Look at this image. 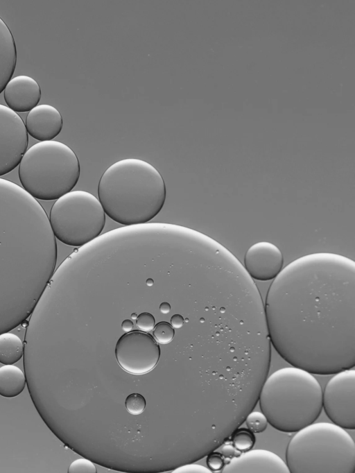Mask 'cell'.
Instances as JSON below:
<instances>
[{
	"mask_svg": "<svg viewBox=\"0 0 355 473\" xmlns=\"http://www.w3.org/2000/svg\"><path fill=\"white\" fill-rule=\"evenodd\" d=\"M248 429L254 433L264 431L268 427V420L265 415L261 411H251L245 418Z\"/></svg>",
	"mask_w": 355,
	"mask_h": 473,
	"instance_id": "19",
	"label": "cell"
},
{
	"mask_svg": "<svg viewBox=\"0 0 355 473\" xmlns=\"http://www.w3.org/2000/svg\"><path fill=\"white\" fill-rule=\"evenodd\" d=\"M131 318L134 320H136L137 318V315L135 313H132Z\"/></svg>",
	"mask_w": 355,
	"mask_h": 473,
	"instance_id": "30",
	"label": "cell"
},
{
	"mask_svg": "<svg viewBox=\"0 0 355 473\" xmlns=\"http://www.w3.org/2000/svg\"><path fill=\"white\" fill-rule=\"evenodd\" d=\"M80 175L74 151L65 144L44 141L31 146L19 164V178L23 189L33 198L57 200L71 191Z\"/></svg>",
	"mask_w": 355,
	"mask_h": 473,
	"instance_id": "6",
	"label": "cell"
},
{
	"mask_svg": "<svg viewBox=\"0 0 355 473\" xmlns=\"http://www.w3.org/2000/svg\"><path fill=\"white\" fill-rule=\"evenodd\" d=\"M28 137L22 119L0 104V176L15 169L26 151Z\"/></svg>",
	"mask_w": 355,
	"mask_h": 473,
	"instance_id": "10",
	"label": "cell"
},
{
	"mask_svg": "<svg viewBox=\"0 0 355 473\" xmlns=\"http://www.w3.org/2000/svg\"><path fill=\"white\" fill-rule=\"evenodd\" d=\"M133 326V322L130 319H125L121 323L122 329L125 332L132 331Z\"/></svg>",
	"mask_w": 355,
	"mask_h": 473,
	"instance_id": "27",
	"label": "cell"
},
{
	"mask_svg": "<svg viewBox=\"0 0 355 473\" xmlns=\"http://www.w3.org/2000/svg\"><path fill=\"white\" fill-rule=\"evenodd\" d=\"M322 409L333 423L346 429H355V370L345 369L334 374L322 391Z\"/></svg>",
	"mask_w": 355,
	"mask_h": 473,
	"instance_id": "8",
	"label": "cell"
},
{
	"mask_svg": "<svg viewBox=\"0 0 355 473\" xmlns=\"http://www.w3.org/2000/svg\"><path fill=\"white\" fill-rule=\"evenodd\" d=\"M230 438L233 447L240 453L252 449L256 442L253 432L240 427L234 431Z\"/></svg>",
	"mask_w": 355,
	"mask_h": 473,
	"instance_id": "18",
	"label": "cell"
},
{
	"mask_svg": "<svg viewBox=\"0 0 355 473\" xmlns=\"http://www.w3.org/2000/svg\"><path fill=\"white\" fill-rule=\"evenodd\" d=\"M225 473H289L286 462L277 454L264 449H250L226 461Z\"/></svg>",
	"mask_w": 355,
	"mask_h": 473,
	"instance_id": "12",
	"label": "cell"
},
{
	"mask_svg": "<svg viewBox=\"0 0 355 473\" xmlns=\"http://www.w3.org/2000/svg\"><path fill=\"white\" fill-rule=\"evenodd\" d=\"M146 401L144 397L139 393H132L129 395L125 401V406L127 411L132 415H139L145 409Z\"/></svg>",
	"mask_w": 355,
	"mask_h": 473,
	"instance_id": "21",
	"label": "cell"
},
{
	"mask_svg": "<svg viewBox=\"0 0 355 473\" xmlns=\"http://www.w3.org/2000/svg\"><path fill=\"white\" fill-rule=\"evenodd\" d=\"M159 310L162 313L166 314L171 311V304L167 302H162L159 305Z\"/></svg>",
	"mask_w": 355,
	"mask_h": 473,
	"instance_id": "28",
	"label": "cell"
},
{
	"mask_svg": "<svg viewBox=\"0 0 355 473\" xmlns=\"http://www.w3.org/2000/svg\"><path fill=\"white\" fill-rule=\"evenodd\" d=\"M179 470H181L180 471L183 472H204V473L211 472V471L209 468H207L200 465L194 464L188 465Z\"/></svg>",
	"mask_w": 355,
	"mask_h": 473,
	"instance_id": "25",
	"label": "cell"
},
{
	"mask_svg": "<svg viewBox=\"0 0 355 473\" xmlns=\"http://www.w3.org/2000/svg\"><path fill=\"white\" fill-rule=\"evenodd\" d=\"M137 326L143 332H150L153 329L155 324L154 316L148 312H143L137 316Z\"/></svg>",
	"mask_w": 355,
	"mask_h": 473,
	"instance_id": "24",
	"label": "cell"
},
{
	"mask_svg": "<svg viewBox=\"0 0 355 473\" xmlns=\"http://www.w3.org/2000/svg\"><path fill=\"white\" fill-rule=\"evenodd\" d=\"M286 463L291 473H353L355 442L344 428L314 422L290 440Z\"/></svg>",
	"mask_w": 355,
	"mask_h": 473,
	"instance_id": "5",
	"label": "cell"
},
{
	"mask_svg": "<svg viewBox=\"0 0 355 473\" xmlns=\"http://www.w3.org/2000/svg\"><path fill=\"white\" fill-rule=\"evenodd\" d=\"M24 343L16 334L9 332L0 334V363L14 364L24 356Z\"/></svg>",
	"mask_w": 355,
	"mask_h": 473,
	"instance_id": "17",
	"label": "cell"
},
{
	"mask_svg": "<svg viewBox=\"0 0 355 473\" xmlns=\"http://www.w3.org/2000/svg\"><path fill=\"white\" fill-rule=\"evenodd\" d=\"M258 402L272 427L296 432L320 415L322 390L312 373L295 366L285 367L267 376Z\"/></svg>",
	"mask_w": 355,
	"mask_h": 473,
	"instance_id": "4",
	"label": "cell"
},
{
	"mask_svg": "<svg viewBox=\"0 0 355 473\" xmlns=\"http://www.w3.org/2000/svg\"><path fill=\"white\" fill-rule=\"evenodd\" d=\"M26 385L25 373L17 366L7 364L0 367V395L11 398L19 395Z\"/></svg>",
	"mask_w": 355,
	"mask_h": 473,
	"instance_id": "16",
	"label": "cell"
},
{
	"mask_svg": "<svg viewBox=\"0 0 355 473\" xmlns=\"http://www.w3.org/2000/svg\"><path fill=\"white\" fill-rule=\"evenodd\" d=\"M49 220L59 241L67 246L81 247L101 234L105 224V213L95 196L76 190L57 199Z\"/></svg>",
	"mask_w": 355,
	"mask_h": 473,
	"instance_id": "7",
	"label": "cell"
},
{
	"mask_svg": "<svg viewBox=\"0 0 355 473\" xmlns=\"http://www.w3.org/2000/svg\"><path fill=\"white\" fill-rule=\"evenodd\" d=\"M96 467L89 461L78 458L71 463L68 469L69 473L92 472L95 473Z\"/></svg>",
	"mask_w": 355,
	"mask_h": 473,
	"instance_id": "22",
	"label": "cell"
},
{
	"mask_svg": "<svg viewBox=\"0 0 355 473\" xmlns=\"http://www.w3.org/2000/svg\"><path fill=\"white\" fill-rule=\"evenodd\" d=\"M264 311L271 345L289 364L329 375L355 366V262L315 252L273 279Z\"/></svg>",
	"mask_w": 355,
	"mask_h": 473,
	"instance_id": "1",
	"label": "cell"
},
{
	"mask_svg": "<svg viewBox=\"0 0 355 473\" xmlns=\"http://www.w3.org/2000/svg\"><path fill=\"white\" fill-rule=\"evenodd\" d=\"M184 318L180 314H174L171 318V325L173 328L179 329L184 325Z\"/></svg>",
	"mask_w": 355,
	"mask_h": 473,
	"instance_id": "26",
	"label": "cell"
},
{
	"mask_svg": "<svg viewBox=\"0 0 355 473\" xmlns=\"http://www.w3.org/2000/svg\"><path fill=\"white\" fill-rule=\"evenodd\" d=\"M56 260V240L44 208L22 187L0 178V334L31 316Z\"/></svg>",
	"mask_w": 355,
	"mask_h": 473,
	"instance_id": "2",
	"label": "cell"
},
{
	"mask_svg": "<svg viewBox=\"0 0 355 473\" xmlns=\"http://www.w3.org/2000/svg\"><path fill=\"white\" fill-rule=\"evenodd\" d=\"M226 462L225 456L220 453L211 451L207 458L208 468L211 472H220Z\"/></svg>",
	"mask_w": 355,
	"mask_h": 473,
	"instance_id": "23",
	"label": "cell"
},
{
	"mask_svg": "<svg viewBox=\"0 0 355 473\" xmlns=\"http://www.w3.org/2000/svg\"><path fill=\"white\" fill-rule=\"evenodd\" d=\"M114 353L118 363L125 371L132 375H143L157 364L160 347L151 334L133 330L118 339Z\"/></svg>",
	"mask_w": 355,
	"mask_h": 473,
	"instance_id": "9",
	"label": "cell"
},
{
	"mask_svg": "<svg viewBox=\"0 0 355 473\" xmlns=\"http://www.w3.org/2000/svg\"><path fill=\"white\" fill-rule=\"evenodd\" d=\"M153 334L157 342L167 344L173 340L175 331L171 323L162 321L155 325Z\"/></svg>",
	"mask_w": 355,
	"mask_h": 473,
	"instance_id": "20",
	"label": "cell"
},
{
	"mask_svg": "<svg viewBox=\"0 0 355 473\" xmlns=\"http://www.w3.org/2000/svg\"><path fill=\"white\" fill-rule=\"evenodd\" d=\"M154 283V281L152 278H148L146 280V284L149 286H152Z\"/></svg>",
	"mask_w": 355,
	"mask_h": 473,
	"instance_id": "29",
	"label": "cell"
},
{
	"mask_svg": "<svg viewBox=\"0 0 355 473\" xmlns=\"http://www.w3.org/2000/svg\"><path fill=\"white\" fill-rule=\"evenodd\" d=\"M17 62V49L13 35L0 17V94L14 74Z\"/></svg>",
	"mask_w": 355,
	"mask_h": 473,
	"instance_id": "15",
	"label": "cell"
},
{
	"mask_svg": "<svg viewBox=\"0 0 355 473\" xmlns=\"http://www.w3.org/2000/svg\"><path fill=\"white\" fill-rule=\"evenodd\" d=\"M8 107L15 112H26L37 105L41 98V89L31 76L20 75L11 78L3 89Z\"/></svg>",
	"mask_w": 355,
	"mask_h": 473,
	"instance_id": "13",
	"label": "cell"
},
{
	"mask_svg": "<svg viewBox=\"0 0 355 473\" xmlns=\"http://www.w3.org/2000/svg\"><path fill=\"white\" fill-rule=\"evenodd\" d=\"M63 121L60 112L49 104L37 105L29 111L25 126L27 132L40 141L57 137L62 129Z\"/></svg>",
	"mask_w": 355,
	"mask_h": 473,
	"instance_id": "14",
	"label": "cell"
},
{
	"mask_svg": "<svg viewBox=\"0 0 355 473\" xmlns=\"http://www.w3.org/2000/svg\"><path fill=\"white\" fill-rule=\"evenodd\" d=\"M284 257L280 249L268 241L252 244L244 256V268L254 280L269 281L282 270Z\"/></svg>",
	"mask_w": 355,
	"mask_h": 473,
	"instance_id": "11",
	"label": "cell"
},
{
	"mask_svg": "<svg viewBox=\"0 0 355 473\" xmlns=\"http://www.w3.org/2000/svg\"><path fill=\"white\" fill-rule=\"evenodd\" d=\"M164 180L151 164L126 158L110 165L98 185V200L105 213L127 226L144 224L155 218L166 200Z\"/></svg>",
	"mask_w": 355,
	"mask_h": 473,
	"instance_id": "3",
	"label": "cell"
}]
</instances>
